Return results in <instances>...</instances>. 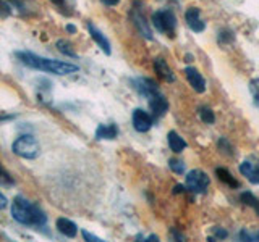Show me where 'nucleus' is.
I'll return each mask as SVG.
<instances>
[{
  "label": "nucleus",
  "instance_id": "9",
  "mask_svg": "<svg viewBox=\"0 0 259 242\" xmlns=\"http://www.w3.org/2000/svg\"><path fill=\"white\" fill-rule=\"evenodd\" d=\"M185 20H186V24L190 26V29L194 32H202L206 29V23L201 20V12L198 7L188 8L185 13Z\"/></svg>",
  "mask_w": 259,
  "mask_h": 242
},
{
  "label": "nucleus",
  "instance_id": "16",
  "mask_svg": "<svg viewBox=\"0 0 259 242\" xmlns=\"http://www.w3.org/2000/svg\"><path fill=\"white\" fill-rule=\"evenodd\" d=\"M154 70L159 73L160 78H164L165 81H168V83H174V81H175L174 71L170 70V67H168L167 62L164 58H156V60H154Z\"/></svg>",
  "mask_w": 259,
  "mask_h": 242
},
{
  "label": "nucleus",
  "instance_id": "34",
  "mask_svg": "<svg viewBox=\"0 0 259 242\" xmlns=\"http://www.w3.org/2000/svg\"><path fill=\"white\" fill-rule=\"evenodd\" d=\"M67 31L71 32V34H75V32H76V28L73 26V24H68V26H67Z\"/></svg>",
  "mask_w": 259,
  "mask_h": 242
},
{
  "label": "nucleus",
  "instance_id": "15",
  "mask_svg": "<svg viewBox=\"0 0 259 242\" xmlns=\"http://www.w3.org/2000/svg\"><path fill=\"white\" fill-rule=\"evenodd\" d=\"M57 229L67 237H75L78 234V226L71 220H68V218H59V220H57Z\"/></svg>",
  "mask_w": 259,
  "mask_h": 242
},
{
  "label": "nucleus",
  "instance_id": "18",
  "mask_svg": "<svg viewBox=\"0 0 259 242\" xmlns=\"http://www.w3.org/2000/svg\"><path fill=\"white\" fill-rule=\"evenodd\" d=\"M215 176H217L219 179H221L224 184L229 186V188H233V189H238V188H240V183L232 176V173L229 171V169H225V168H217V169H215Z\"/></svg>",
  "mask_w": 259,
  "mask_h": 242
},
{
  "label": "nucleus",
  "instance_id": "1",
  "mask_svg": "<svg viewBox=\"0 0 259 242\" xmlns=\"http://www.w3.org/2000/svg\"><path fill=\"white\" fill-rule=\"evenodd\" d=\"M16 58L29 68H34V70L44 71V73H51V75H57V76H67V75H71V73L78 71V67L73 63L42 58V56H37L31 52H16Z\"/></svg>",
  "mask_w": 259,
  "mask_h": 242
},
{
  "label": "nucleus",
  "instance_id": "13",
  "mask_svg": "<svg viewBox=\"0 0 259 242\" xmlns=\"http://www.w3.org/2000/svg\"><path fill=\"white\" fill-rule=\"evenodd\" d=\"M88 29H89V34H91V37L94 39V42L101 47V50H102L105 55H110L112 50H110V42L107 40V37H105V36L102 34V32L94 26L93 23H89V24H88Z\"/></svg>",
  "mask_w": 259,
  "mask_h": 242
},
{
  "label": "nucleus",
  "instance_id": "5",
  "mask_svg": "<svg viewBox=\"0 0 259 242\" xmlns=\"http://www.w3.org/2000/svg\"><path fill=\"white\" fill-rule=\"evenodd\" d=\"M210 179L209 176L201 171V169H191V171L186 174V188L190 192L194 194H204L209 188Z\"/></svg>",
  "mask_w": 259,
  "mask_h": 242
},
{
  "label": "nucleus",
  "instance_id": "28",
  "mask_svg": "<svg viewBox=\"0 0 259 242\" xmlns=\"http://www.w3.org/2000/svg\"><path fill=\"white\" fill-rule=\"evenodd\" d=\"M10 13H12L10 5H8L7 2H4V0H0V18H7Z\"/></svg>",
  "mask_w": 259,
  "mask_h": 242
},
{
  "label": "nucleus",
  "instance_id": "30",
  "mask_svg": "<svg viewBox=\"0 0 259 242\" xmlns=\"http://www.w3.org/2000/svg\"><path fill=\"white\" fill-rule=\"evenodd\" d=\"M214 234H215V237H219V239H225L227 236H229V232H227L225 229H222V228H214Z\"/></svg>",
  "mask_w": 259,
  "mask_h": 242
},
{
  "label": "nucleus",
  "instance_id": "7",
  "mask_svg": "<svg viewBox=\"0 0 259 242\" xmlns=\"http://www.w3.org/2000/svg\"><path fill=\"white\" fill-rule=\"evenodd\" d=\"M132 84L135 87V91L140 94V95L146 97V99H149L151 95L159 92L157 83H156V81L149 79V78H136V79L132 81Z\"/></svg>",
  "mask_w": 259,
  "mask_h": 242
},
{
  "label": "nucleus",
  "instance_id": "4",
  "mask_svg": "<svg viewBox=\"0 0 259 242\" xmlns=\"http://www.w3.org/2000/svg\"><path fill=\"white\" fill-rule=\"evenodd\" d=\"M152 24L162 34L174 37L177 29V16L172 10H159L152 15Z\"/></svg>",
  "mask_w": 259,
  "mask_h": 242
},
{
  "label": "nucleus",
  "instance_id": "25",
  "mask_svg": "<svg viewBox=\"0 0 259 242\" xmlns=\"http://www.w3.org/2000/svg\"><path fill=\"white\" fill-rule=\"evenodd\" d=\"M0 184L2 186H15V179L2 165H0Z\"/></svg>",
  "mask_w": 259,
  "mask_h": 242
},
{
  "label": "nucleus",
  "instance_id": "33",
  "mask_svg": "<svg viewBox=\"0 0 259 242\" xmlns=\"http://www.w3.org/2000/svg\"><path fill=\"white\" fill-rule=\"evenodd\" d=\"M102 2L105 4V5H110V7H113V5H117L120 0H102Z\"/></svg>",
  "mask_w": 259,
  "mask_h": 242
},
{
  "label": "nucleus",
  "instance_id": "23",
  "mask_svg": "<svg viewBox=\"0 0 259 242\" xmlns=\"http://www.w3.org/2000/svg\"><path fill=\"white\" fill-rule=\"evenodd\" d=\"M233 32L230 29H222L221 32H219V44L221 45H229L230 42H233Z\"/></svg>",
  "mask_w": 259,
  "mask_h": 242
},
{
  "label": "nucleus",
  "instance_id": "26",
  "mask_svg": "<svg viewBox=\"0 0 259 242\" xmlns=\"http://www.w3.org/2000/svg\"><path fill=\"white\" fill-rule=\"evenodd\" d=\"M219 149H221L225 155H233V147H232V144L225 139V137H222V139H219Z\"/></svg>",
  "mask_w": 259,
  "mask_h": 242
},
{
  "label": "nucleus",
  "instance_id": "19",
  "mask_svg": "<svg viewBox=\"0 0 259 242\" xmlns=\"http://www.w3.org/2000/svg\"><path fill=\"white\" fill-rule=\"evenodd\" d=\"M240 200L243 202L245 205L251 207V208H254L256 210V213L259 215V199L254 197L251 192H243L241 196H240Z\"/></svg>",
  "mask_w": 259,
  "mask_h": 242
},
{
  "label": "nucleus",
  "instance_id": "31",
  "mask_svg": "<svg viewBox=\"0 0 259 242\" xmlns=\"http://www.w3.org/2000/svg\"><path fill=\"white\" fill-rule=\"evenodd\" d=\"M5 207H7V197L4 196L2 192H0V210L5 208Z\"/></svg>",
  "mask_w": 259,
  "mask_h": 242
},
{
  "label": "nucleus",
  "instance_id": "36",
  "mask_svg": "<svg viewBox=\"0 0 259 242\" xmlns=\"http://www.w3.org/2000/svg\"><path fill=\"white\" fill-rule=\"evenodd\" d=\"M157 239H159L157 236H149V237H148V239H146V240H157Z\"/></svg>",
  "mask_w": 259,
  "mask_h": 242
},
{
  "label": "nucleus",
  "instance_id": "14",
  "mask_svg": "<svg viewBox=\"0 0 259 242\" xmlns=\"http://www.w3.org/2000/svg\"><path fill=\"white\" fill-rule=\"evenodd\" d=\"M118 136V128L117 125H99L96 129V139H99V141H104V139H107V141H112V139H115V137Z\"/></svg>",
  "mask_w": 259,
  "mask_h": 242
},
{
  "label": "nucleus",
  "instance_id": "29",
  "mask_svg": "<svg viewBox=\"0 0 259 242\" xmlns=\"http://www.w3.org/2000/svg\"><path fill=\"white\" fill-rule=\"evenodd\" d=\"M83 234V237H84V240H88V242H104L101 237H97V236H94V234H91V232H88V231H83L81 232Z\"/></svg>",
  "mask_w": 259,
  "mask_h": 242
},
{
  "label": "nucleus",
  "instance_id": "3",
  "mask_svg": "<svg viewBox=\"0 0 259 242\" xmlns=\"http://www.w3.org/2000/svg\"><path fill=\"white\" fill-rule=\"evenodd\" d=\"M12 150H13L18 157H21V158H28V160L37 158V157H39V153H40L39 142H37L32 136H29V134H24V136L18 137V139H16V141L13 142Z\"/></svg>",
  "mask_w": 259,
  "mask_h": 242
},
{
  "label": "nucleus",
  "instance_id": "17",
  "mask_svg": "<svg viewBox=\"0 0 259 242\" xmlns=\"http://www.w3.org/2000/svg\"><path fill=\"white\" fill-rule=\"evenodd\" d=\"M167 139H168V147L172 152L175 153H180L186 149V142L185 139L180 136V134H177L175 131H170L168 136H167Z\"/></svg>",
  "mask_w": 259,
  "mask_h": 242
},
{
  "label": "nucleus",
  "instance_id": "35",
  "mask_svg": "<svg viewBox=\"0 0 259 242\" xmlns=\"http://www.w3.org/2000/svg\"><path fill=\"white\" fill-rule=\"evenodd\" d=\"M52 2H54L55 5H60V7H62V5L65 4V0H52Z\"/></svg>",
  "mask_w": 259,
  "mask_h": 242
},
{
  "label": "nucleus",
  "instance_id": "11",
  "mask_svg": "<svg viewBox=\"0 0 259 242\" xmlns=\"http://www.w3.org/2000/svg\"><path fill=\"white\" fill-rule=\"evenodd\" d=\"M149 108H151L154 116L160 118V116H164L165 113H167V110H168V102H167V99L160 92H156L154 95L149 97Z\"/></svg>",
  "mask_w": 259,
  "mask_h": 242
},
{
  "label": "nucleus",
  "instance_id": "2",
  "mask_svg": "<svg viewBox=\"0 0 259 242\" xmlns=\"http://www.w3.org/2000/svg\"><path fill=\"white\" fill-rule=\"evenodd\" d=\"M12 216L21 224L36 226V228H40V226H44L47 223V216L44 213V210L23 197L13 199Z\"/></svg>",
  "mask_w": 259,
  "mask_h": 242
},
{
  "label": "nucleus",
  "instance_id": "12",
  "mask_svg": "<svg viewBox=\"0 0 259 242\" xmlns=\"http://www.w3.org/2000/svg\"><path fill=\"white\" fill-rule=\"evenodd\" d=\"M240 173L245 176L249 183L259 184V163H256V161H249V160L243 161L240 165Z\"/></svg>",
  "mask_w": 259,
  "mask_h": 242
},
{
  "label": "nucleus",
  "instance_id": "22",
  "mask_svg": "<svg viewBox=\"0 0 259 242\" xmlns=\"http://www.w3.org/2000/svg\"><path fill=\"white\" fill-rule=\"evenodd\" d=\"M199 118L204 121L206 125H212L214 121H215V115H214V111L210 110L209 107H201L199 108Z\"/></svg>",
  "mask_w": 259,
  "mask_h": 242
},
{
  "label": "nucleus",
  "instance_id": "8",
  "mask_svg": "<svg viewBox=\"0 0 259 242\" xmlns=\"http://www.w3.org/2000/svg\"><path fill=\"white\" fill-rule=\"evenodd\" d=\"M133 128L136 129L138 133H148L151 126H152V118L148 111H144L141 108H136L133 111Z\"/></svg>",
  "mask_w": 259,
  "mask_h": 242
},
{
  "label": "nucleus",
  "instance_id": "6",
  "mask_svg": "<svg viewBox=\"0 0 259 242\" xmlns=\"http://www.w3.org/2000/svg\"><path fill=\"white\" fill-rule=\"evenodd\" d=\"M141 4L140 2H136L135 7H133V10H132V20L135 23V26L136 29L141 32V36L146 37V39H152V31H151V26H149V23L148 20H146V16L141 10Z\"/></svg>",
  "mask_w": 259,
  "mask_h": 242
},
{
  "label": "nucleus",
  "instance_id": "32",
  "mask_svg": "<svg viewBox=\"0 0 259 242\" xmlns=\"http://www.w3.org/2000/svg\"><path fill=\"white\" fill-rule=\"evenodd\" d=\"M183 191H185V188H183L182 184H177L175 188H174V194H182Z\"/></svg>",
  "mask_w": 259,
  "mask_h": 242
},
{
  "label": "nucleus",
  "instance_id": "24",
  "mask_svg": "<svg viewBox=\"0 0 259 242\" xmlns=\"http://www.w3.org/2000/svg\"><path fill=\"white\" fill-rule=\"evenodd\" d=\"M168 166H170V169H172L174 173H177V174H183L185 173V169H186V166H185V163L182 160H177V158H172L168 161Z\"/></svg>",
  "mask_w": 259,
  "mask_h": 242
},
{
  "label": "nucleus",
  "instance_id": "10",
  "mask_svg": "<svg viewBox=\"0 0 259 242\" xmlns=\"http://www.w3.org/2000/svg\"><path fill=\"white\" fill-rule=\"evenodd\" d=\"M185 76H186V79H188L190 86H191L198 94H202V92L206 91V79L202 78V75H201V73H199L196 68L186 67V68H185Z\"/></svg>",
  "mask_w": 259,
  "mask_h": 242
},
{
  "label": "nucleus",
  "instance_id": "20",
  "mask_svg": "<svg viewBox=\"0 0 259 242\" xmlns=\"http://www.w3.org/2000/svg\"><path fill=\"white\" fill-rule=\"evenodd\" d=\"M238 239L245 242H253V240L259 242V229H248V228L241 229L238 232Z\"/></svg>",
  "mask_w": 259,
  "mask_h": 242
},
{
  "label": "nucleus",
  "instance_id": "27",
  "mask_svg": "<svg viewBox=\"0 0 259 242\" xmlns=\"http://www.w3.org/2000/svg\"><path fill=\"white\" fill-rule=\"evenodd\" d=\"M251 92H253V99H254V103L259 107V79H254V81H251Z\"/></svg>",
  "mask_w": 259,
  "mask_h": 242
},
{
  "label": "nucleus",
  "instance_id": "21",
  "mask_svg": "<svg viewBox=\"0 0 259 242\" xmlns=\"http://www.w3.org/2000/svg\"><path fill=\"white\" fill-rule=\"evenodd\" d=\"M57 48H59V52H60V53H63V55L73 56V58H75V56H76L75 50H73V45L68 42V40H65V39L57 40Z\"/></svg>",
  "mask_w": 259,
  "mask_h": 242
}]
</instances>
